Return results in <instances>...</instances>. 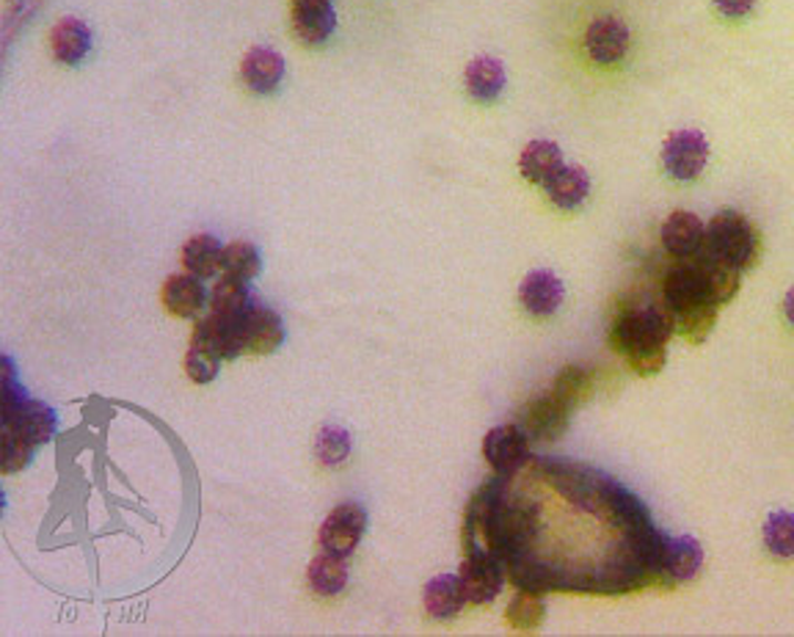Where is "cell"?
Masks as SVG:
<instances>
[{
  "mask_svg": "<svg viewBox=\"0 0 794 637\" xmlns=\"http://www.w3.org/2000/svg\"><path fill=\"white\" fill-rule=\"evenodd\" d=\"M676 335L670 312L657 304H635L616 315L610 329L612 351L623 353L638 376H657L668 359V340Z\"/></svg>",
  "mask_w": 794,
  "mask_h": 637,
  "instance_id": "obj_1",
  "label": "cell"
},
{
  "mask_svg": "<svg viewBox=\"0 0 794 637\" xmlns=\"http://www.w3.org/2000/svg\"><path fill=\"white\" fill-rule=\"evenodd\" d=\"M662 304L673 318L679 335L690 342H703L718 323L720 304L709 296L690 259H676L662 279Z\"/></svg>",
  "mask_w": 794,
  "mask_h": 637,
  "instance_id": "obj_2",
  "label": "cell"
},
{
  "mask_svg": "<svg viewBox=\"0 0 794 637\" xmlns=\"http://www.w3.org/2000/svg\"><path fill=\"white\" fill-rule=\"evenodd\" d=\"M55 411L39 400H14V389L3 383V464L14 472L31 461L39 444L55 433Z\"/></svg>",
  "mask_w": 794,
  "mask_h": 637,
  "instance_id": "obj_3",
  "label": "cell"
},
{
  "mask_svg": "<svg viewBox=\"0 0 794 637\" xmlns=\"http://www.w3.org/2000/svg\"><path fill=\"white\" fill-rule=\"evenodd\" d=\"M707 249H712L714 255L734 265L736 270H747L756 265L762 240H759L756 227L742 213L720 210L707 224Z\"/></svg>",
  "mask_w": 794,
  "mask_h": 637,
  "instance_id": "obj_4",
  "label": "cell"
},
{
  "mask_svg": "<svg viewBox=\"0 0 794 637\" xmlns=\"http://www.w3.org/2000/svg\"><path fill=\"white\" fill-rule=\"evenodd\" d=\"M190 346L205 348L218 359H238L246 351V315H218L210 312L196 320Z\"/></svg>",
  "mask_w": 794,
  "mask_h": 637,
  "instance_id": "obj_5",
  "label": "cell"
},
{
  "mask_svg": "<svg viewBox=\"0 0 794 637\" xmlns=\"http://www.w3.org/2000/svg\"><path fill=\"white\" fill-rule=\"evenodd\" d=\"M364 530H368V511L359 503H342L326 516L318 533V544L329 555L348 557L359 546Z\"/></svg>",
  "mask_w": 794,
  "mask_h": 637,
  "instance_id": "obj_6",
  "label": "cell"
},
{
  "mask_svg": "<svg viewBox=\"0 0 794 637\" xmlns=\"http://www.w3.org/2000/svg\"><path fill=\"white\" fill-rule=\"evenodd\" d=\"M571 409L574 405L566 403L555 389H546L544 394L533 398L522 409L519 425L525 428L527 436L535 439V442H557L566 433Z\"/></svg>",
  "mask_w": 794,
  "mask_h": 637,
  "instance_id": "obj_7",
  "label": "cell"
},
{
  "mask_svg": "<svg viewBox=\"0 0 794 637\" xmlns=\"http://www.w3.org/2000/svg\"><path fill=\"white\" fill-rule=\"evenodd\" d=\"M709 141L698 130H679L662 146V166L673 179L690 183L707 168Z\"/></svg>",
  "mask_w": 794,
  "mask_h": 637,
  "instance_id": "obj_8",
  "label": "cell"
},
{
  "mask_svg": "<svg viewBox=\"0 0 794 637\" xmlns=\"http://www.w3.org/2000/svg\"><path fill=\"white\" fill-rule=\"evenodd\" d=\"M483 459L497 475H511L529 459V436L519 422H505L483 439Z\"/></svg>",
  "mask_w": 794,
  "mask_h": 637,
  "instance_id": "obj_9",
  "label": "cell"
},
{
  "mask_svg": "<svg viewBox=\"0 0 794 637\" xmlns=\"http://www.w3.org/2000/svg\"><path fill=\"white\" fill-rule=\"evenodd\" d=\"M458 579L466 590V599L472 605H488L499 596L505 585V572L492 555L486 552H466L464 563L458 568Z\"/></svg>",
  "mask_w": 794,
  "mask_h": 637,
  "instance_id": "obj_10",
  "label": "cell"
},
{
  "mask_svg": "<svg viewBox=\"0 0 794 637\" xmlns=\"http://www.w3.org/2000/svg\"><path fill=\"white\" fill-rule=\"evenodd\" d=\"M707 244V224L695 213L676 210L662 224V246L673 259H692Z\"/></svg>",
  "mask_w": 794,
  "mask_h": 637,
  "instance_id": "obj_11",
  "label": "cell"
},
{
  "mask_svg": "<svg viewBox=\"0 0 794 637\" xmlns=\"http://www.w3.org/2000/svg\"><path fill=\"white\" fill-rule=\"evenodd\" d=\"M161 298L166 312L174 315V318H199L202 309L210 304V296H207L202 279L188 274V270L168 276L161 290Z\"/></svg>",
  "mask_w": 794,
  "mask_h": 637,
  "instance_id": "obj_12",
  "label": "cell"
},
{
  "mask_svg": "<svg viewBox=\"0 0 794 637\" xmlns=\"http://www.w3.org/2000/svg\"><path fill=\"white\" fill-rule=\"evenodd\" d=\"M585 48L596 64H618L629 50V28L616 17L594 20L585 33Z\"/></svg>",
  "mask_w": 794,
  "mask_h": 637,
  "instance_id": "obj_13",
  "label": "cell"
},
{
  "mask_svg": "<svg viewBox=\"0 0 794 637\" xmlns=\"http://www.w3.org/2000/svg\"><path fill=\"white\" fill-rule=\"evenodd\" d=\"M690 263L692 268L698 270L703 287H707L709 296H712L714 301L729 304L731 298L736 296L742 281V270H736L734 265H729L723 257H718L712 249H707V244H703V249L698 251Z\"/></svg>",
  "mask_w": 794,
  "mask_h": 637,
  "instance_id": "obj_14",
  "label": "cell"
},
{
  "mask_svg": "<svg viewBox=\"0 0 794 637\" xmlns=\"http://www.w3.org/2000/svg\"><path fill=\"white\" fill-rule=\"evenodd\" d=\"M285 78V59L270 48H251L240 61V81L249 92L270 94Z\"/></svg>",
  "mask_w": 794,
  "mask_h": 637,
  "instance_id": "obj_15",
  "label": "cell"
},
{
  "mask_svg": "<svg viewBox=\"0 0 794 637\" xmlns=\"http://www.w3.org/2000/svg\"><path fill=\"white\" fill-rule=\"evenodd\" d=\"M563 296H566L563 281L557 279L555 274H549V270H529L519 287L522 307H525L529 315H535V318H549V315H555L557 309H560Z\"/></svg>",
  "mask_w": 794,
  "mask_h": 637,
  "instance_id": "obj_16",
  "label": "cell"
},
{
  "mask_svg": "<svg viewBox=\"0 0 794 637\" xmlns=\"http://www.w3.org/2000/svg\"><path fill=\"white\" fill-rule=\"evenodd\" d=\"M285 342V323L274 309L262 304H251L246 312V351L268 357Z\"/></svg>",
  "mask_w": 794,
  "mask_h": 637,
  "instance_id": "obj_17",
  "label": "cell"
},
{
  "mask_svg": "<svg viewBox=\"0 0 794 637\" xmlns=\"http://www.w3.org/2000/svg\"><path fill=\"white\" fill-rule=\"evenodd\" d=\"M50 48H53L59 64L75 66L92 50V31L78 17H64V20L55 22L53 33H50Z\"/></svg>",
  "mask_w": 794,
  "mask_h": 637,
  "instance_id": "obj_18",
  "label": "cell"
},
{
  "mask_svg": "<svg viewBox=\"0 0 794 637\" xmlns=\"http://www.w3.org/2000/svg\"><path fill=\"white\" fill-rule=\"evenodd\" d=\"M422 602H425L427 616L436 618V621H447V618L458 616L470 599H466V590L458 577H453V574H442V577L431 579V583L425 585Z\"/></svg>",
  "mask_w": 794,
  "mask_h": 637,
  "instance_id": "obj_19",
  "label": "cell"
},
{
  "mask_svg": "<svg viewBox=\"0 0 794 637\" xmlns=\"http://www.w3.org/2000/svg\"><path fill=\"white\" fill-rule=\"evenodd\" d=\"M290 22L292 33H296L303 44H323L337 28L334 6H290Z\"/></svg>",
  "mask_w": 794,
  "mask_h": 637,
  "instance_id": "obj_20",
  "label": "cell"
},
{
  "mask_svg": "<svg viewBox=\"0 0 794 637\" xmlns=\"http://www.w3.org/2000/svg\"><path fill=\"white\" fill-rule=\"evenodd\" d=\"M464 86L481 103H492L505 89V66L492 55H481L464 70Z\"/></svg>",
  "mask_w": 794,
  "mask_h": 637,
  "instance_id": "obj_21",
  "label": "cell"
},
{
  "mask_svg": "<svg viewBox=\"0 0 794 637\" xmlns=\"http://www.w3.org/2000/svg\"><path fill=\"white\" fill-rule=\"evenodd\" d=\"M546 194L555 202L560 210H574L582 205L590 194V179L588 172L579 166H563L555 177L546 179Z\"/></svg>",
  "mask_w": 794,
  "mask_h": 637,
  "instance_id": "obj_22",
  "label": "cell"
},
{
  "mask_svg": "<svg viewBox=\"0 0 794 637\" xmlns=\"http://www.w3.org/2000/svg\"><path fill=\"white\" fill-rule=\"evenodd\" d=\"M560 168L563 152L560 146L551 144V141H529L525 150H522L519 172L529 183H546V179L555 177Z\"/></svg>",
  "mask_w": 794,
  "mask_h": 637,
  "instance_id": "obj_23",
  "label": "cell"
},
{
  "mask_svg": "<svg viewBox=\"0 0 794 637\" xmlns=\"http://www.w3.org/2000/svg\"><path fill=\"white\" fill-rule=\"evenodd\" d=\"M221 240L213 238V235H194V238L185 240L179 263H183V268L188 270V274L199 276V279H210V276L221 268Z\"/></svg>",
  "mask_w": 794,
  "mask_h": 637,
  "instance_id": "obj_24",
  "label": "cell"
},
{
  "mask_svg": "<svg viewBox=\"0 0 794 637\" xmlns=\"http://www.w3.org/2000/svg\"><path fill=\"white\" fill-rule=\"evenodd\" d=\"M703 566V549L695 538L681 535V538H670L668 544V585L676 583H690Z\"/></svg>",
  "mask_w": 794,
  "mask_h": 637,
  "instance_id": "obj_25",
  "label": "cell"
},
{
  "mask_svg": "<svg viewBox=\"0 0 794 637\" xmlns=\"http://www.w3.org/2000/svg\"><path fill=\"white\" fill-rule=\"evenodd\" d=\"M307 583L318 596L342 594L348 585V568H346V563H342V557L329 555V552H323V555L314 557V561L309 563Z\"/></svg>",
  "mask_w": 794,
  "mask_h": 637,
  "instance_id": "obj_26",
  "label": "cell"
},
{
  "mask_svg": "<svg viewBox=\"0 0 794 637\" xmlns=\"http://www.w3.org/2000/svg\"><path fill=\"white\" fill-rule=\"evenodd\" d=\"M251 304H255V298H251L249 281L235 279V276H224L221 281H216V287H213L210 292V312L218 315H235V318H240V315L249 312Z\"/></svg>",
  "mask_w": 794,
  "mask_h": 637,
  "instance_id": "obj_27",
  "label": "cell"
},
{
  "mask_svg": "<svg viewBox=\"0 0 794 637\" xmlns=\"http://www.w3.org/2000/svg\"><path fill=\"white\" fill-rule=\"evenodd\" d=\"M262 268L260 251H257L255 244L249 240H233V244L224 246L221 255V270L224 276H235V279H255Z\"/></svg>",
  "mask_w": 794,
  "mask_h": 637,
  "instance_id": "obj_28",
  "label": "cell"
},
{
  "mask_svg": "<svg viewBox=\"0 0 794 637\" xmlns=\"http://www.w3.org/2000/svg\"><path fill=\"white\" fill-rule=\"evenodd\" d=\"M544 616H546V602L544 594H538V590H519V594L511 599L508 613H505L511 627L519 629V633H529V629L538 627V624L544 621Z\"/></svg>",
  "mask_w": 794,
  "mask_h": 637,
  "instance_id": "obj_29",
  "label": "cell"
},
{
  "mask_svg": "<svg viewBox=\"0 0 794 637\" xmlns=\"http://www.w3.org/2000/svg\"><path fill=\"white\" fill-rule=\"evenodd\" d=\"M764 546L770 555L781 557V561L794 557V513L775 511L764 522Z\"/></svg>",
  "mask_w": 794,
  "mask_h": 637,
  "instance_id": "obj_30",
  "label": "cell"
},
{
  "mask_svg": "<svg viewBox=\"0 0 794 637\" xmlns=\"http://www.w3.org/2000/svg\"><path fill=\"white\" fill-rule=\"evenodd\" d=\"M551 389H555L566 403L579 405L582 400L590 398V392H594V376H590L585 368H579V364H568V368H563L560 373L555 376Z\"/></svg>",
  "mask_w": 794,
  "mask_h": 637,
  "instance_id": "obj_31",
  "label": "cell"
},
{
  "mask_svg": "<svg viewBox=\"0 0 794 637\" xmlns=\"http://www.w3.org/2000/svg\"><path fill=\"white\" fill-rule=\"evenodd\" d=\"M348 453H351V436H348V431H342V428H323L318 436V459L323 461L326 466H334L340 464V461L348 459Z\"/></svg>",
  "mask_w": 794,
  "mask_h": 637,
  "instance_id": "obj_32",
  "label": "cell"
},
{
  "mask_svg": "<svg viewBox=\"0 0 794 637\" xmlns=\"http://www.w3.org/2000/svg\"><path fill=\"white\" fill-rule=\"evenodd\" d=\"M218 368H221V359L216 353L205 351V348H188V357H185V373L194 383H210L218 376Z\"/></svg>",
  "mask_w": 794,
  "mask_h": 637,
  "instance_id": "obj_33",
  "label": "cell"
},
{
  "mask_svg": "<svg viewBox=\"0 0 794 637\" xmlns=\"http://www.w3.org/2000/svg\"><path fill=\"white\" fill-rule=\"evenodd\" d=\"M714 6H718V11L723 17L740 20V17L751 14L753 6H756V0H714Z\"/></svg>",
  "mask_w": 794,
  "mask_h": 637,
  "instance_id": "obj_34",
  "label": "cell"
},
{
  "mask_svg": "<svg viewBox=\"0 0 794 637\" xmlns=\"http://www.w3.org/2000/svg\"><path fill=\"white\" fill-rule=\"evenodd\" d=\"M784 312H786V320L794 326V287L790 292H786V301H784Z\"/></svg>",
  "mask_w": 794,
  "mask_h": 637,
  "instance_id": "obj_35",
  "label": "cell"
},
{
  "mask_svg": "<svg viewBox=\"0 0 794 637\" xmlns=\"http://www.w3.org/2000/svg\"><path fill=\"white\" fill-rule=\"evenodd\" d=\"M318 3H331V0H290V6H318Z\"/></svg>",
  "mask_w": 794,
  "mask_h": 637,
  "instance_id": "obj_36",
  "label": "cell"
}]
</instances>
